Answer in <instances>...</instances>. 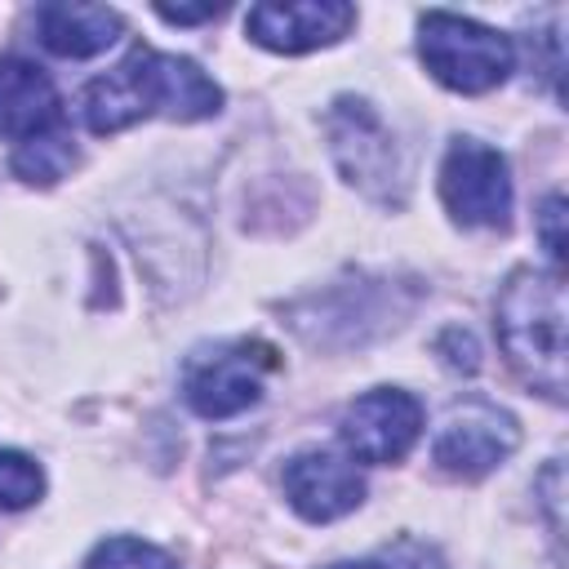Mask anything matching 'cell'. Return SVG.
Here are the masks:
<instances>
[{"instance_id": "7", "label": "cell", "mask_w": 569, "mask_h": 569, "mask_svg": "<svg viewBox=\"0 0 569 569\" xmlns=\"http://www.w3.org/2000/svg\"><path fill=\"white\" fill-rule=\"evenodd\" d=\"M338 431H342V445H347L351 458L373 462V467L400 462L413 449L418 431H422V405L409 391L378 387V391L347 405Z\"/></svg>"}, {"instance_id": "19", "label": "cell", "mask_w": 569, "mask_h": 569, "mask_svg": "<svg viewBox=\"0 0 569 569\" xmlns=\"http://www.w3.org/2000/svg\"><path fill=\"white\" fill-rule=\"evenodd\" d=\"M329 569H387L378 560H347V565H329Z\"/></svg>"}, {"instance_id": "16", "label": "cell", "mask_w": 569, "mask_h": 569, "mask_svg": "<svg viewBox=\"0 0 569 569\" xmlns=\"http://www.w3.org/2000/svg\"><path fill=\"white\" fill-rule=\"evenodd\" d=\"M436 351H453V356H445L453 369H476L480 360H476V342H471V333H462V329H445L440 333V342H436Z\"/></svg>"}, {"instance_id": "18", "label": "cell", "mask_w": 569, "mask_h": 569, "mask_svg": "<svg viewBox=\"0 0 569 569\" xmlns=\"http://www.w3.org/2000/svg\"><path fill=\"white\" fill-rule=\"evenodd\" d=\"M164 22H204V18H218L222 9H213V4H204V9H169V4H160L156 9Z\"/></svg>"}, {"instance_id": "12", "label": "cell", "mask_w": 569, "mask_h": 569, "mask_svg": "<svg viewBox=\"0 0 569 569\" xmlns=\"http://www.w3.org/2000/svg\"><path fill=\"white\" fill-rule=\"evenodd\" d=\"M120 13L107 4H40L36 9V36L58 58H93L120 40Z\"/></svg>"}, {"instance_id": "6", "label": "cell", "mask_w": 569, "mask_h": 569, "mask_svg": "<svg viewBox=\"0 0 569 569\" xmlns=\"http://www.w3.org/2000/svg\"><path fill=\"white\" fill-rule=\"evenodd\" d=\"M271 365H276L271 351L249 347V342L200 351V356H191V365L182 373V396L200 418H231V413L258 405L262 373Z\"/></svg>"}, {"instance_id": "15", "label": "cell", "mask_w": 569, "mask_h": 569, "mask_svg": "<svg viewBox=\"0 0 569 569\" xmlns=\"http://www.w3.org/2000/svg\"><path fill=\"white\" fill-rule=\"evenodd\" d=\"M40 489H44L40 467L18 449H0V507L4 511H22V507H31L40 498Z\"/></svg>"}, {"instance_id": "1", "label": "cell", "mask_w": 569, "mask_h": 569, "mask_svg": "<svg viewBox=\"0 0 569 569\" xmlns=\"http://www.w3.org/2000/svg\"><path fill=\"white\" fill-rule=\"evenodd\" d=\"M222 107V89L178 53L133 49L116 71L98 76L80 93V116L93 133H120L147 116L204 120Z\"/></svg>"}, {"instance_id": "4", "label": "cell", "mask_w": 569, "mask_h": 569, "mask_svg": "<svg viewBox=\"0 0 569 569\" xmlns=\"http://www.w3.org/2000/svg\"><path fill=\"white\" fill-rule=\"evenodd\" d=\"M440 196L462 227H507L511 213L507 160L476 138H458L440 164Z\"/></svg>"}, {"instance_id": "11", "label": "cell", "mask_w": 569, "mask_h": 569, "mask_svg": "<svg viewBox=\"0 0 569 569\" xmlns=\"http://www.w3.org/2000/svg\"><path fill=\"white\" fill-rule=\"evenodd\" d=\"M62 102L53 80L27 58H0V138L27 142L58 129Z\"/></svg>"}, {"instance_id": "10", "label": "cell", "mask_w": 569, "mask_h": 569, "mask_svg": "<svg viewBox=\"0 0 569 569\" xmlns=\"http://www.w3.org/2000/svg\"><path fill=\"white\" fill-rule=\"evenodd\" d=\"M351 22H356V9L342 0H298V4H253L244 18V31L262 49L307 53L342 40Z\"/></svg>"}, {"instance_id": "3", "label": "cell", "mask_w": 569, "mask_h": 569, "mask_svg": "<svg viewBox=\"0 0 569 569\" xmlns=\"http://www.w3.org/2000/svg\"><path fill=\"white\" fill-rule=\"evenodd\" d=\"M418 53L427 71L458 93H485L511 71V40L502 31L445 9L418 18Z\"/></svg>"}, {"instance_id": "17", "label": "cell", "mask_w": 569, "mask_h": 569, "mask_svg": "<svg viewBox=\"0 0 569 569\" xmlns=\"http://www.w3.org/2000/svg\"><path fill=\"white\" fill-rule=\"evenodd\" d=\"M565 209V200L560 196H547V204H542V240H547V253H551V262H556V271H560V253H565V240H560V213Z\"/></svg>"}, {"instance_id": "8", "label": "cell", "mask_w": 569, "mask_h": 569, "mask_svg": "<svg viewBox=\"0 0 569 569\" xmlns=\"http://www.w3.org/2000/svg\"><path fill=\"white\" fill-rule=\"evenodd\" d=\"M329 138H333V156L342 164V173L351 182H360L365 191H387L400 178V156L396 142L387 133V124L369 111V102L356 98H338L329 111Z\"/></svg>"}, {"instance_id": "13", "label": "cell", "mask_w": 569, "mask_h": 569, "mask_svg": "<svg viewBox=\"0 0 569 569\" xmlns=\"http://www.w3.org/2000/svg\"><path fill=\"white\" fill-rule=\"evenodd\" d=\"M76 164V147H71V133L67 129H49V133H36L27 142H18L13 151V173L27 178V182H58L67 169Z\"/></svg>"}, {"instance_id": "14", "label": "cell", "mask_w": 569, "mask_h": 569, "mask_svg": "<svg viewBox=\"0 0 569 569\" xmlns=\"http://www.w3.org/2000/svg\"><path fill=\"white\" fill-rule=\"evenodd\" d=\"M84 569H178V560L142 538H107L93 547Z\"/></svg>"}, {"instance_id": "5", "label": "cell", "mask_w": 569, "mask_h": 569, "mask_svg": "<svg viewBox=\"0 0 569 569\" xmlns=\"http://www.w3.org/2000/svg\"><path fill=\"white\" fill-rule=\"evenodd\" d=\"M516 445H520V431H516L511 413H502L489 400H462L445 413L436 445H431V458L440 471H449L458 480H480L502 458H511Z\"/></svg>"}, {"instance_id": "9", "label": "cell", "mask_w": 569, "mask_h": 569, "mask_svg": "<svg viewBox=\"0 0 569 569\" xmlns=\"http://www.w3.org/2000/svg\"><path fill=\"white\" fill-rule=\"evenodd\" d=\"M284 498L302 520L325 525V520H338V516L360 507L365 480L342 453L302 449L284 462Z\"/></svg>"}, {"instance_id": "2", "label": "cell", "mask_w": 569, "mask_h": 569, "mask_svg": "<svg viewBox=\"0 0 569 569\" xmlns=\"http://www.w3.org/2000/svg\"><path fill=\"white\" fill-rule=\"evenodd\" d=\"M498 342L511 369L542 391L565 400V284L556 271L520 267L498 293Z\"/></svg>"}]
</instances>
